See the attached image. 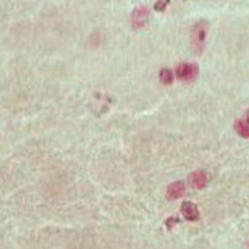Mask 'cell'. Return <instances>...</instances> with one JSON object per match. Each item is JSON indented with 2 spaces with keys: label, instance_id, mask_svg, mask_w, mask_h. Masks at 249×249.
Masks as SVG:
<instances>
[{
  "label": "cell",
  "instance_id": "1",
  "mask_svg": "<svg viewBox=\"0 0 249 249\" xmlns=\"http://www.w3.org/2000/svg\"><path fill=\"white\" fill-rule=\"evenodd\" d=\"M206 35H208V27H206V24H196V27L193 30V34H191V43H193L194 52H202L203 47H205V42H206Z\"/></svg>",
  "mask_w": 249,
  "mask_h": 249
},
{
  "label": "cell",
  "instance_id": "2",
  "mask_svg": "<svg viewBox=\"0 0 249 249\" xmlns=\"http://www.w3.org/2000/svg\"><path fill=\"white\" fill-rule=\"evenodd\" d=\"M175 74L180 81H193L198 75V66L194 64H179L175 69Z\"/></svg>",
  "mask_w": 249,
  "mask_h": 249
},
{
  "label": "cell",
  "instance_id": "3",
  "mask_svg": "<svg viewBox=\"0 0 249 249\" xmlns=\"http://www.w3.org/2000/svg\"><path fill=\"white\" fill-rule=\"evenodd\" d=\"M189 180H190L191 186L197 190H202L205 186L208 185L209 175L202 171V170H198V171H194L191 173L190 177H189Z\"/></svg>",
  "mask_w": 249,
  "mask_h": 249
},
{
  "label": "cell",
  "instance_id": "4",
  "mask_svg": "<svg viewBox=\"0 0 249 249\" xmlns=\"http://www.w3.org/2000/svg\"><path fill=\"white\" fill-rule=\"evenodd\" d=\"M180 212H182V214L187 221L199 220V210H198L197 205L190 202V201H186V202L182 203Z\"/></svg>",
  "mask_w": 249,
  "mask_h": 249
},
{
  "label": "cell",
  "instance_id": "5",
  "mask_svg": "<svg viewBox=\"0 0 249 249\" xmlns=\"http://www.w3.org/2000/svg\"><path fill=\"white\" fill-rule=\"evenodd\" d=\"M186 186L182 180L174 182L167 187V197L170 199H179L185 196Z\"/></svg>",
  "mask_w": 249,
  "mask_h": 249
},
{
  "label": "cell",
  "instance_id": "6",
  "mask_svg": "<svg viewBox=\"0 0 249 249\" xmlns=\"http://www.w3.org/2000/svg\"><path fill=\"white\" fill-rule=\"evenodd\" d=\"M148 18V10L145 7H139L138 10H135L132 14V26L135 29H140L145 24V20Z\"/></svg>",
  "mask_w": 249,
  "mask_h": 249
},
{
  "label": "cell",
  "instance_id": "7",
  "mask_svg": "<svg viewBox=\"0 0 249 249\" xmlns=\"http://www.w3.org/2000/svg\"><path fill=\"white\" fill-rule=\"evenodd\" d=\"M236 131L240 136L243 138H249V117L243 119V120H238L236 123Z\"/></svg>",
  "mask_w": 249,
  "mask_h": 249
},
{
  "label": "cell",
  "instance_id": "8",
  "mask_svg": "<svg viewBox=\"0 0 249 249\" xmlns=\"http://www.w3.org/2000/svg\"><path fill=\"white\" fill-rule=\"evenodd\" d=\"M159 78L163 84H171L174 81V71H171L170 69H162L159 73Z\"/></svg>",
  "mask_w": 249,
  "mask_h": 249
},
{
  "label": "cell",
  "instance_id": "9",
  "mask_svg": "<svg viewBox=\"0 0 249 249\" xmlns=\"http://www.w3.org/2000/svg\"><path fill=\"white\" fill-rule=\"evenodd\" d=\"M248 247H249V243H248Z\"/></svg>",
  "mask_w": 249,
  "mask_h": 249
}]
</instances>
